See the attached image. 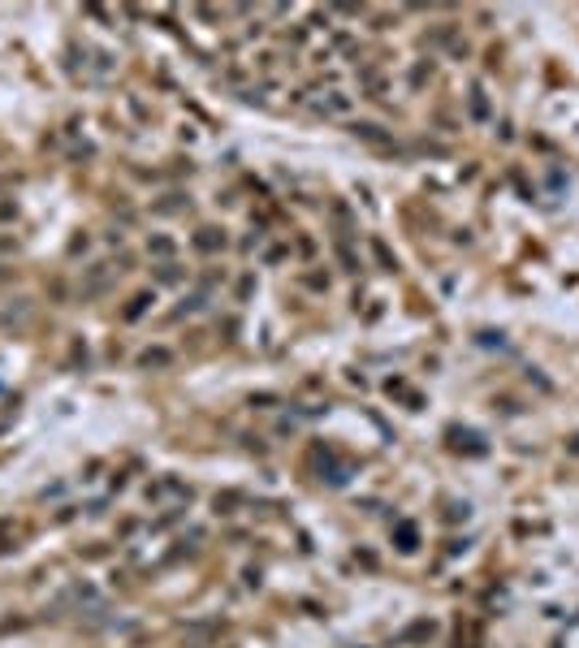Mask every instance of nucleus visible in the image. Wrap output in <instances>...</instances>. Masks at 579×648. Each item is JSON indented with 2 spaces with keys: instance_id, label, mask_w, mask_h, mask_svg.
<instances>
[{
  "instance_id": "f257e3e1",
  "label": "nucleus",
  "mask_w": 579,
  "mask_h": 648,
  "mask_svg": "<svg viewBox=\"0 0 579 648\" xmlns=\"http://www.w3.org/2000/svg\"><path fill=\"white\" fill-rule=\"evenodd\" d=\"M216 242H221V238H216V229H204V233H199V247H204V251H212Z\"/></svg>"
}]
</instances>
